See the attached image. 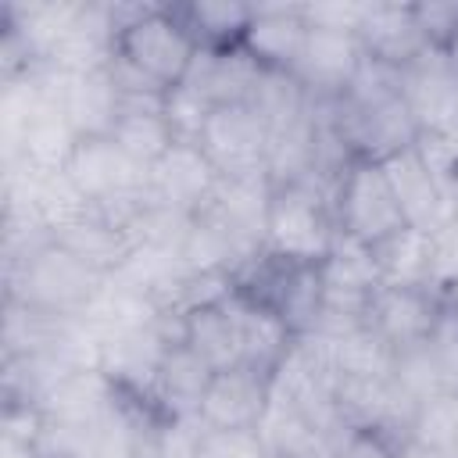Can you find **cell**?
I'll use <instances>...</instances> for the list:
<instances>
[{"instance_id":"obj_1","label":"cell","mask_w":458,"mask_h":458,"mask_svg":"<svg viewBox=\"0 0 458 458\" xmlns=\"http://www.w3.org/2000/svg\"><path fill=\"white\" fill-rule=\"evenodd\" d=\"M107 279L111 276L75 258L54 236L21 254H7V297L50 318H82Z\"/></svg>"},{"instance_id":"obj_2","label":"cell","mask_w":458,"mask_h":458,"mask_svg":"<svg viewBox=\"0 0 458 458\" xmlns=\"http://www.w3.org/2000/svg\"><path fill=\"white\" fill-rule=\"evenodd\" d=\"M114 57L150 79L157 89L182 86L197 61V43L172 4H111Z\"/></svg>"},{"instance_id":"obj_3","label":"cell","mask_w":458,"mask_h":458,"mask_svg":"<svg viewBox=\"0 0 458 458\" xmlns=\"http://www.w3.org/2000/svg\"><path fill=\"white\" fill-rule=\"evenodd\" d=\"M336 218L329 186L315 179L272 182L265 247L293 261H322L336 243Z\"/></svg>"},{"instance_id":"obj_4","label":"cell","mask_w":458,"mask_h":458,"mask_svg":"<svg viewBox=\"0 0 458 458\" xmlns=\"http://www.w3.org/2000/svg\"><path fill=\"white\" fill-rule=\"evenodd\" d=\"M329 197H333L336 233L354 243H365L376 250L390 236L408 229L404 211L394 197V186H390L383 165L372 157H351L344 165V172L336 175Z\"/></svg>"},{"instance_id":"obj_5","label":"cell","mask_w":458,"mask_h":458,"mask_svg":"<svg viewBox=\"0 0 458 458\" xmlns=\"http://www.w3.org/2000/svg\"><path fill=\"white\" fill-rule=\"evenodd\" d=\"M197 143L222 179L268 175L272 129L250 104H215Z\"/></svg>"},{"instance_id":"obj_6","label":"cell","mask_w":458,"mask_h":458,"mask_svg":"<svg viewBox=\"0 0 458 458\" xmlns=\"http://www.w3.org/2000/svg\"><path fill=\"white\" fill-rule=\"evenodd\" d=\"M444 304L437 286H397L379 283L365 304V326L394 351H411L433 340Z\"/></svg>"},{"instance_id":"obj_7","label":"cell","mask_w":458,"mask_h":458,"mask_svg":"<svg viewBox=\"0 0 458 458\" xmlns=\"http://www.w3.org/2000/svg\"><path fill=\"white\" fill-rule=\"evenodd\" d=\"M218 172L200 143H175L147 175V200L175 215H200L218 190Z\"/></svg>"},{"instance_id":"obj_8","label":"cell","mask_w":458,"mask_h":458,"mask_svg":"<svg viewBox=\"0 0 458 458\" xmlns=\"http://www.w3.org/2000/svg\"><path fill=\"white\" fill-rule=\"evenodd\" d=\"M354 36L369 61L394 72H408L433 54L419 29L415 4H379V0L365 4L361 25Z\"/></svg>"},{"instance_id":"obj_9","label":"cell","mask_w":458,"mask_h":458,"mask_svg":"<svg viewBox=\"0 0 458 458\" xmlns=\"http://www.w3.org/2000/svg\"><path fill=\"white\" fill-rule=\"evenodd\" d=\"M361 64H365V50L354 32L308 29L293 79L304 86V93L311 100H336L351 89Z\"/></svg>"},{"instance_id":"obj_10","label":"cell","mask_w":458,"mask_h":458,"mask_svg":"<svg viewBox=\"0 0 458 458\" xmlns=\"http://www.w3.org/2000/svg\"><path fill=\"white\" fill-rule=\"evenodd\" d=\"M390 186H394V197L404 211V222L411 229H422V233H437L440 225H447L454 218V208H451V193L447 186L437 179V172L429 168V161L422 157L419 143L408 147V150H397L390 154L386 161H379Z\"/></svg>"},{"instance_id":"obj_11","label":"cell","mask_w":458,"mask_h":458,"mask_svg":"<svg viewBox=\"0 0 458 458\" xmlns=\"http://www.w3.org/2000/svg\"><path fill=\"white\" fill-rule=\"evenodd\" d=\"M272 404V376L247 365L215 372L200 401L197 422L204 429H258Z\"/></svg>"},{"instance_id":"obj_12","label":"cell","mask_w":458,"mask_h":458,"mask_svg":"<svg viewBox=\"0 0 458 458\" xmlns=\"http://www.w3.org/2000/svg\"><path fill=\"white\" fill-rule=\"evenodd\" d=\"M304 39H308V25L301 4H254V18L243 36V54L261 72L293 75Z\"/></svg>"},{"instance_id":"obj_13","label":"cell","mask_w":458,"mask_h":458,"mask_svg":"<svg viewBox=\"0 0 458 458\" xmlns=\"http://www.w3.org/2000/svg\"><path fill=\"white\" fill-rule=\"evenodd\" d=\"M50 236L61 247H68L75 258H82L86 265L104 272V276H114L129 261V254L136 250L132 233L122 222H114V218H107V215H100L93 208H86L82 215H75L64 225H57Z\"/></svg>"},{"instance_id":"obj_14","label":"cell","mask_w":458,"mask_h":458,"mask_svg":"<svg viewBox=\"0 0 458 458\" xmlns=\"http://www.w3.org/2000/svg\"><path fill=\"white\" fill-rule=\"evenodd\" d=\"M215 369L190 347V344H172L157 365L154 379V401L172 415V419H197L200 401L208 394Z\"/></svg>"},{"instance_id":"obj_15","label":"cell","mask_w":458,"mask_h":458,"mask_svg":"<svg viewBox=\"0 0 458 458\" xmlns=\"http://www.w3.org/2000/svg\"><path fill=\"white\" fill-rule=\"evenodd\" d=\"M172 11L193 36L197 50H211V54L240 50L254 18V4H236V0H190V4H172Z\"/></svg>"},{"instance_id":"obj_16","label":"cell","mask_w":458,"mask_h":458,"mask_svg":"<svg viewBox=\"0 0 458 458\" xmlns=\"http://www.w3.org/2000/svg\"><path fill=\"white\" fill-rule=\"evenodd\" d=\"M233 308H236V322H240V351H243L240 365H247L261 376H276L297 336L276 311L243 301L236 290H233Z\"/></svg>"},{"instance_id":"obj_17","label":"cell","mask_w":458,"mask_h":458,"mask_svg":"<svg viewBox=\"0 0 458 458\" xmlns=\"http://www.w3.org/2000/svg\"><path fill=\"white\" fill-rule=\"evenodd\" d=\"M258 433L272 458H333L336 454V437L318 429L304 411H297L290 401L276 394Z\"/></svg>"},{"instance_id":"obj_18","label":"cell","mask_w":458,"mask_h":458,"mask_svg":"<svg viewBox=\"0 0 458 458\" xmlns=\"http://www.w3.org/2000/svg\"><path fill=\"white\" fill-rule=\"evenodd\" d=\"M186 344L215 369H236L243 361L240 351V322H236V308H233V293L215 301V304H200L193 311H186Z\"/></svg>"},{"instance_id":"obj_19","label":"cell","mask_w":458,"mask_h":458,"mask_svg":"<svg viewBox=\"0 0 458 458\" xmlns=\"http://www.w3.org/2000/svg\"><path fill=\"white\" fill-rule=\"evenodd\" d=\"M111 140L147 172L179 143L175 132L168 129L161 104H122V114L114 118Z\"/></svg>"},{"instance_id":"obj_20","label":"cell","mask_w":458,"mask_h":458,"mask_svg":"<svg viewBox=\"0 0 458 458\" xmlns=\"http://www.w3.org/2000/svg\"><path fill=\"white\" fill-rule=\"evenodd\" d=\"M329 347V361L340 379H386L394 376L397 354L361 322L336 336H322Z\"/></svg>"},{"instance_id":"obj_21","label":"cell","mask_w":458,"mask_h":458,"mask_svg":"<svg viewBox=\"0 0 458 458\" xmlns=\"http://www.w3.org/2000/svg\"><path fill=\"white\" fill-rule=\"evenodd\" d=\"M379 276L383 283L397 286H429V268H433V233L422 229H404L390 236L383 247H376Z\"/></svg>"},{"instance_id":"obj_22","label":"cell","mask_w":458,"mask_h":458,"mask_svg":"<svg viewBox=\"0 0 458 458\" xmlns=\"http://www.w3.org/2000/svg\"><path fill=\"white\" fill-rule=\"evenodd\" d=\"M408 440L419 447L451 454L458 440V390H433L419 397L408 419Z\"/></svg>"},{"instance_id":"obj_23","label":"cell","mask_w":458,"mask_h":458,"mask_svg":"<svg viewBox=\"0 0 458 458\" xmlns=\"http://www.w3.org/2000/svg\"><path fill=\"white\" fill-rule=\"evenodd\" d=\"M211 107L215 104L200 89H193L190 82L172 86L161 100V114H165V122H168V129L175 132L179 143H197L200 140V132L211 118Z\"/></svg>"},{"instance_id":"obj_24","label":"cell","mask_w":458,"mask_h":458,"mask_svg":"<svg viewBox=\"0 0 458 458\" xmlns=\"http://www.w3.org/2000/svg\"><path fill=\"white\" fill-rule=\"evenodd\" d=\"M197 458H272L258 429H204Z\"/></svg>"},{"instance_id":"obj_25","label":"cell","mask_w":458,"mask_h":458,"mask_svg":"<svg viewBox=\"0 0 458 458\" xmlns=\"http://www.w3.org/2000/svg\"><path fill=\"white\" fill-rule=\"evenodd\" d=\"M404 437L372 426H347L336 437V458H401Z\"/></svg>"},{"instance_id":"obj_26","label":"cell","mask_w":458,"mask_h":458,"mask_svg":"<svg viewBox=\"0 0 458 458\" xmlns=\"http://www.w3.org/2000/svg\"><path fill=\"white\" fill-rule=\"evenodd\" d=\"M304 25L308 29H329V32H358L365 4H347V0H322V4H301Z\"/></svg>"},{"instance_id":"obj_27","label":"cell","mask_w":458,"mask_h":458,"mask_svg":"<svg viewBox=\"0 0 458 458\" xmlns=\"http://www.w3.org/2000/svg\"><path fill=\"white\" fill-rule=\"evenodd\" d=\"M415 18L433 54H444L458 36V4H415Z\"/></svg>"},{"instance_id":"obj_28","label":"cell","mask_w":458,"mask_h":458,"mask_svg":"<svg viewBox=\"0 0 458 458\" xmlns=\"http://www.w3.org/2000/svg\"><path fill=\"white\" fill-rule=\"evenodd\" d=\"M429 354L440 376L444 390H458V318H451L447 311L440 315V326L429 340Z\"/></svg>"},{"instance_id":"obj_29","label":"cell","mask_w":458,"mask_h":458,"mask_svg":"<svg viewBox=\"0 0 458 458\" xmlns=\"http://www.w3.org/2000/svg\"><path fill=\"white\" fill-rule=\"evenodd\" d=\"M401 458H451V454H440V451H429V447H419L411 440L401 444Z\"/></svg>"},{"instance_id":"obj_30","label":"cell","mask_w":458,"mask_h":458,"mask_svg":"<svg viewBox=\"0 0 458 458\" xmlns=\"http://www.w3.org/2000/svg\"><path fill=\"white\" fill-rule=\"evenodd\" d=\"M440 57H444V64H447V72H451V75L458 79V36L451 39V47H447V50H444Z\"/></svg>"},{"instance_id":"obj_31","label":"cell","mask_w":458,"mask_h":458,"mask_svg":"<svg viewBox=\"0 0 458 458\" xmlns=\"http://www.w3.org/2000/svg\"><path fill=\"white\" fill-rule=\"evenodd\" d=\"M451 208H454V218H458V175H454V182H451Z\"/></svg>"},{"instance_id":"obj_32","label":"cell","mask_w":458,"mask_h":458,"mask_svg":"<svg viewBox=\"0 0 458 458\" xmlns=\"http://www.w3.org/2000/svg\"><path fill=\"white\" fill-rule=\"evenodd\" d=\"M451 454H454V458H458V440H454V451H451Z\"/></svg>"}]
</instances>
